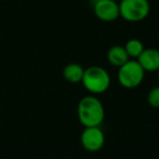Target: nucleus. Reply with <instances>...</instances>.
Listing matches in <instances>:
<instances>
[{"instance_id":"ddd939ff","label":"nucleus","mask_w":159,"mask_h":159,"mask_svg":"<svg viewBox=\"0 0 159 159\" xmlns=\"http://www.w3.org/2000/svg\"><path fill=\"white\" fill-rule=\"evenodd\" d=\"M116 1H118V2H119V1H121V0H116Z\"/></svg>"},{"instance_id":"0eeeda50","label":"nucleus","mask_w":159,"mask_h":159,"mask_svg":"<svg viewBox=\"0 0 159 159\" xmlns=\"http://www.w3.org/2000/svg\"><path fill=\"white\" fill-rule=\"evenodd\" d=\"M145 72L159 71V50L156 48H145L136 59Z\"/></svg>"},{"instance_id":"7ed1b4c3","label":"nucleus","mask_w":159,"mask_h":159,"mask_svg":"<svg viewBox=\"0 0 159 159\" xmlns=\"http://www.w3.org/2000/svg\"><path fill=\"white\" fill-rule=\"evenodd\" d=\"M120 18L128 22H141L150 12L148 0H121L119 1Z\"/></svg>"},{"instance_id":"9d476101","label":"nucleus","mask_w":159,"mask_h":159,"mask_svg":"<svg viewBox=\"0 0 159 159\" xmlns=\"http://www.w3.org/2000/svg\"><path fill=\"white\" fill-rule=\"evenodd\" d=\"M124 48H125V51L129 57H130V59L132 58V59L134 60L139 57V55H141L144 49H145V47H144L143 43L139 39H137V38H132V39H129L128 42L125 43Z\"/></svg>"},{"instance_id":"f03ea898","label":"nucleus","mask_w":159,"mask_h":159,"mask_svg":"<svg viewBox=\"0 0 159 159\" xmlns=\"http://www.w3.org/2000/svg\"><path fill=\"white\" fill-rule=\"evenodd\" d=\"M82 84L91 94H102L110 87L111 77L106 69L99 66H92L85 69Z\"/></svg>"},{"instance_id":"6e6552de","label":"nucleus","mask_w":159,"mask_h":159,"mask_svg":"<svg viewBox=\"0 0 159 159\" xmlns=\"http://www.w3.org/2000/svg\"><path fill=\"white\" fill-rule=\"evenodd\" d=\"M107 59L111 66H117V68H120L123 64H125L129 60H131L126 53L124 46H120V45H116L109 48L107 52Z\"/></svg>"},{"instance_id":"1a4fd4ad","label":"nucleus","mask_w":159,"mask_h":159,"mask_svg":"<svg viewBox=\"0 0 159 159\" xmlns=\"http://www.w3.org/2000/svg\"><path fill=\"white\" fill-rule=\"evenodd\" d=\"M85 69L79 63H69L63 69V77L70 83H80L82 82L84 76Z\"/></svg>"},{"instance_id":"f257e3e1","label":"nucleus","mask_w":159,"mask_h":159,"mask_svg":"<svg viewBox=\"0 0 159 159\" xmlns=\"http://www.w3.org/2000/svg\"><path fill=\"white\" fill-rule=\"evenodd\" d=\"M77 118L84 128L99 126L105 119V108L96 96H85L77 105Z\"/></svg>"},{"instance_id":"20e7f679","label":"nucleus","mask_w":159,"mask_h":159,"mask_svg":"<svg viewBox=\"0 0 159 159\" xmlns=\"http://www.w3.org/2000/svg\"><path fill=\"white\" fill-rule=\"evenodd\" d=\"M144 77L145 71L136 60H129L118 69V81L124 89H132L139 86L144 81Z\"/></svg>"},{"instance_id":"423d86ee","label":"nucleus","mask_w":159,"mask_h":159,"mask_svg":"<svg viewBox=\"0 0 159 159\" xmlns=\"http://www.w3.org/2000/svg\"><path fill=\"white\" fill-rule=\"evenodd\" d=\"M81 144L87 152H95L102 148L105 144V134L99 126L85 128L81 134Z\"/></svg>"},{"instance_id":"9b49d317","label":"nucleus","mask_w":159,"mask_h":159,"mask_svg":"<svg viewBox=\"0 0 159 159\" xmlns=\"http://www.w3.org/2000/svg\"><path fill=\"white\" fill-rule=\"evenodd\" d=\"M147 102L152 108H159V86L150 89L147 95Z\"/></svg>"},{"instance_id":"39448f33","label":"nucleus","mask_w":159,"mask_h":159,"mask_svg":"<svg viewBox=\"0 0 159 159\" xmlns=\"http://www.w3.org/2000/svg\"><path fill=\"white\" fill-rule=\"evenodd\" d=\"M93 10L96 18L104 22H112L120 18L119 2L116 0H95Z\"/></svg>"},{"instance_id":"f8f14e48","label":"nucleus","mask_w":159,"mask_h":159,"mask_svg":"<svg viewBox=\"0 0 159 159\" xmlns=\"http://www.w3.org/2000/svg\"><path fill=\"white\" fill-rule=\"evenodd\" d=\"M158 82H159V71H158Z\"/></svg>"}]
</instances>
